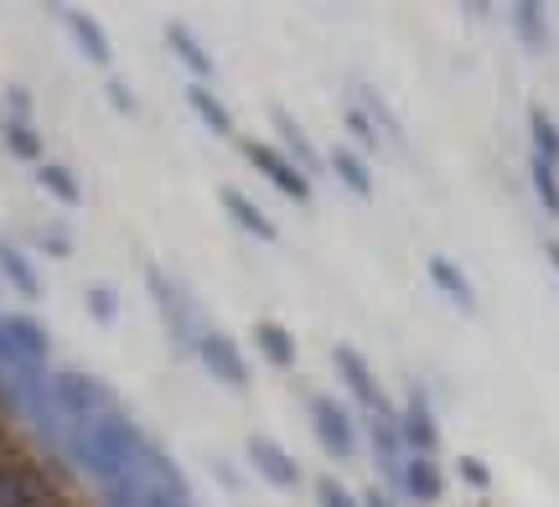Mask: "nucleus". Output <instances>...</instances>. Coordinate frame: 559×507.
<instances>
[{
  "instance_id": "nucleus-1",
  "label": "nucleus",
  "mask_w": 559,
  "mask_h": 507,
  "mask_svg": "<svg viewBox=\"0 0 559 507\" xmlns=\"http://www.w3.org/2000/svg\"><path fill=\"white\" fill-rule=\"evenodd\" d=\"M52 399H58V414H68V425H88V420L115 409V394L99 378H88V373H58L52 378Z\"/></svg>"
},
{
  "instance_id": "nucleus-2",
  "label": "nucleus",
  "mask_w": 559,
  "mask_h": 507,
  "mask_svg": "<svg viewBox=\"0 0 559 507\" xmlns=\"http://www.w3.org/2000/svg\"><path fill=\"white\" fill-rule=\"evenodd\" d=\"M306 414H311V430H317V440L337 461H347L353 450H358V430H353V414L337 405V399H326V394H311L306 399Z\"/></svg>"
},
{
  "instance_id": "nucleus-3",
  "label": "nucleus",
  "mask_w": 559,
  "mask_h": 507,
  "mask_svg": "<svg viewBox=\"0 0 559 507\" xmlns=\"http://www.w3.org/2000/svg\"><path fill=\"white\" fill-rule=\"evenodd\" d=\"M243 156L260 166L264 177H270V182L290 197V203H311V177H306V171H300L285 150H275V145H264V141H243Z\"/></svg>"
},
{
  "instance_id": "nucleus-4",
  "label": "nucleus",
  "mask_w": 559,
  "mask_h": 507,
  "mask_svg": "<svg viewBox=\"0 0 559 507\" xmlns=\"http://www.w3.org/2000/svg\"><path fill=\"white\" fill-rule=\"evenodd\" d=\"M145 285H151V295H156L160 311H166V326L177 331V342L198 347V331H192V316H198V305L187 301V290H181L171 275H160V269H151V275H145Z\"/></svg>"
},
{
  "instance_id": "nucleus-5",
  "label": "nucleus",
  "mask_w": 559,
  "mask_h": 507,
  "mask_svg": "<svg viewBox=\"0 0 559 507\" xmlns=\"http://www.w3.org/2000/svg\"><path fill=\"white\" fill-rule=\"evenodd\" d=\"M332 363H337L342 384L353 388V399H362V405L373 409V414H389V399H383L379 378H373V367H368V358H362L358 347H347V342H342L337 352H332Z\"/></svg>"
},
{
  "instance_id": "nucleus-6",
  "label": "nucleus",
  "mask_w": 559,
  "mask_h": 507,
  "mask_svg": "<svg viewBox=\"0 0 559 507\" xmlns=\"http://www.w3.org/2000/svg\"><path fill=\"white\" fill-rule=\"evenodd\" d=\"M202 358V367L218 378V384H228V388H243L249 384V367H243V358H239V347L228 342L223 331H202L198 337V347H192Z\"/></svg>"
},
{
  "instance_id": "nucleus-7",
  "label": "nucleus",
  "mask_w": 559,
  "mask_h": 507,
  "mask_svg": "<svg viewBox=\"0 0 559 507\" xmlns=\"http://www.w3.org/2000/svg\"><path fill=\"white\" fill-rule=\"evenodd\" d=\"M373 461H379L383 482L394 492H404V435H400V414H373Z\"/></svg>"
},
{
  "instance_id": "nucleus-8",
  "label": "nucleus",
  "mask_w": 559,
  "mask_h": 507,
  "mask_svg": "<svg viewBox=\"0 0 559 507\" xmlns=\"http://www.w3.org/2000/svg\"><path fill=\"white\" fill-rule=\"evenodd\" d=\"M400 435L415 456H430L440 446V425H436V414H430V405H425V394H409V405L400 414Z\"/></svg>"
},
{
  "instance_id": "nucleus-9",
  "label": "nucleus",
  "mask_w": 559,
  "mask_h": 507,
  "mask_svg": "<svg viewBox=\"0 0 559 507\" xmlns=\"http://www.w3.org/2000/svg\"><path fill=\"white\" fill-rule=\"evenodd\" d=\"M249 461H254V471H260L270 487H296V482H300L296 456H285V450H280L275 440H264V435H254V440H249Z\"/></svg>"
},
{
  "instance_id": "nucleus-10",
  "label": "nucleus",
  "mask_w": 559,
  "mask_h": 507,
  "mask_svg": "<svg viewBox=\"0 0 559 507\" xmlns=\"http://www.w3.org/2000/svg\"><path fill=\"white\" fill-rule=\"evenodd\" d=\"M430 280H436V290L456 305V311H466V316L477 311V290H472V280H466V269H461L456 259L436 254V259H430Z\"/></svg>"
},
{
  "instance_id": "nucleus-11",
  "label": "nucleus",
  "mask_w": 559,
  "mask_h": 507,
  "mask_svg": "<svg viewBox=\"0 0 559 507\" xmlns=\"http://www.w3.org/2000/svg\"><path fill=\"white\" fill-rule=\"evenodd\" d=\"M218 203H223V213H228V218H234V224L243 228V233H254V239H264V244L275 239V224H270L260 207L243 197L239 186H218Z\"/></svg>"
},
{
  "instance_id": "nucleus-12",
  "label": "nucleus",
  "mask_w": 559,
  "mask_h": 507,
  "mask_svg": "<svg viewBox=\"0 0 559 507\" xmlns=\"http://www.w3.org/2000/svg\"><path fill=\"white\" fill-rule=\"evenodd\" d=\"M445 482H440V467L430 456H409L404 461V497H415V503H436Z\"/></svg>"
},
{
  "instance_id": "nucleus-13",
  "label": "nucleus",
  "mask_w": 559,
  "mask_h": 507,
  "mask_svg": "<svg viewBox=\"0 0 559 507\" xmlns=\"http://www.w3.org/2000/svg\"><path fill=\"white\" fill-rule=\"evenodd\" d=\"M0 331H5V342L16 347L21 358H32V363H47V331H41L32 316H5V322H0Z\"/></svg>"
},
{
  "instance_id": "nucleus-14",
  "label": "nucleus",
  "mask_w": 559,
  "mask_h": 507,
  "mask_svg": "<svg viewBox=\"0 0 559 507\" xmlns=\"http://www.w3.org/2000/svg\"><path fill=\"white\" fill-rule=\"evenodd\" d=\"M513 32H519V41L528 52H544V47H549V16H544V5L519 0V5H513Z\"/></svg>"
},
{
  "instance_id": "nucleus-15",
  "label": "nucleus",
  "mask_w": 559,
  "mask_h": 507,
  "mask_svg": "<svg viewBox=\"0 0 559 507\" xmlns=\"http://www.w3.org/2000/svg\"><path fill=\"white\" fill-rule=\"evenodd\" d=\"M166 47H171V52H177V58L187 62L198 79H213V73H218V68H213V58H207V47H202V41L192 37L187 26H177V21L166 26Z\"/></svg>"
},
{
  "instance_id": "nucleus-16",
  "label": "nucleus",
  "mask_w": 559,
  "mask_h": 507,
  "mask_svg": "<svg viewBox=\"0 0 559 507\" xmlns=\"http://www.w3.org/2000/svg\"><path fill=\"white\" fill-rule=\"evenodd\" d=\"M254 347H260L275 367H296V337H290L280 322H260V326H254Z\"/></svg>"
},
{
  "instance_id": "nucleus-17",
  "label": "nucleus",
  "mask_w": 559,
  "mask_h": 507,
  "mask_svg": "<svg viewBox=\"0 0 559 507\" xmlns=\"http://www.w3.org/2000/svg\"><path fill=\"white\" fill-rule=\"evenodd\" d=\"M62 21H68V32H73V41L83 47V58L88 62H109V41H104V32L94 26V16H83V11H62Z\"/></svg>"
},
{
  "instance_id": "nucleus-18",
  "label": "nucleus",
  "mask_w": 559,
  "mask_h": 507,
  "mask_svg": "<svg viewBox=\"0 0 559 507\" xmlns=\"http://www.w3.org/2000/svg\"><path fill=\"white\" fill-rule=\"evenodd\" d=\"M528 141H534V156L559 171V124L544 109H528Z\"/></svg>"
},
{
  "instance_id": "nucleus-19",
  "label": "nucleus",
  "mask_w": 559,
  "mask_h": 507,
  "mask_svg": "<svg viewBox=\"0 0 559 507\" xmlns=\"http://www.w3.org/2000/svg\"><path fill=\"white\" fill-rule=\"evenodd\" d=\"M275 130H280V141H285V156L306 171V166H317V150H311V141H306V130H300L285 109H275Z\"/></svg>"
},
{
  "instance_id": "nucleus-20",
  "label": "nucleus",
  "mask_w": 559,
  "mask_h": 507,
  "mask_svg": "<svg viewBox=\"0 0 559 507\" xmlns=\"http://www.w3.org/2000/svg\"><path fill=\"white\" fill-rule=\"evenodd\" d=\"M187 104L198 109V120L207 124L213 135H234V120H228V109H223V104L213 99L207 88H198V83H192V88H187Z\"/></svg>"
},
{
  "instance_id": "nucleus-21",
  "label": "nucleus",
  "mask_w": 559,
  "mask_h": 507,
  "mask_svg": "<svg viewBox=\"0 0 559 507\" xmlns=\"http://www.w3.org/2000/svg\"><path fill=\"white\" fill-rule=\"evenodd\" d=\"M332 171H337L342 182H347V192H358V197H368L373 192V177H368V166L358 161V150H332Z\"/></svg>"
},
{
  "instance_id": "nucleus-22",
  "label": "nucleus",
  "mask_w": 559,
  "mask_h": 507,
  "mask_svg": "<svg viewBox=\"0 0 559 507\" xmlns=\"http://www.w3.org/2000/svg\"><path fill=\"white\" fill-rule=\"evenodd\" d=\"M0 269H5V280L16 285L21 295H32V301L41 295V280L32 275V264H26V259L16 254V244H0Z\"/></svg>"
},
{
  "instance_id": "nucleus-23",
  "label": "nucleus",
  "mask_w": 559,
  "mask_h": 507,
  "mask_svg": "<svg viewBox=\"0 0 559 507\" xmlns=\"http://www.w3.org/2000/svg\"><path fill=\"white\" fill-rule=\"evenodd\" d=\"M528 177H534V192H539V203L549 218H559V171L539 156H528Z\"/></svg>"
},
{
  "instance_id": "nucleus-24",
  "label": "nucleus",
  "mask_w": 559,
  "mask_h": 507,
  "mask_svg": "<svg viewBox=\"0 0 559 507\" xmlns=\"http://www.w3.org/2000/svg\"><path fill=\"white\" fill-rule=\"evenodd\" d=\"M32 497H37V492H32V482H21L16 471L0 461V507H32Z\"/></svg>"
},
{
  "instance_id": "nucleus-25",
  "label": "nucleus",
  "mask_w": 559,
  "mask_h": 507,
  "mask_svg": "<svg viewBox=\"0 0 559 507\" xmlns=\"http://www.w3.org/2000/svg\"><path fill=\"white\" fill-rule=\"evenodd\" d=\"M41 186L62 197V203H79V182H73V171L68 166H41Z\"/></svg>"
},
{
  "instance_id": "nucleus-26",
  "label": "nucleus",
  "mask_w": 559,
  "mask_h": 507,
  "mask_svg": "<svg viewBox=\"0 0 559 507\" xmlns=\"http://www.w3.org/2000/svg\"><path fill=\"white\" fill-rule=\"evenodd\" d=\"M358 94H362V114H368V120L379 124L383 135H394V141H400V124H394V114L383 109V99H379V94H373V88H358Z\"/></svg>"
},
{
  "instance_id": "nucleus-27",
  "label": "nucleus",
  "mask_w": 559,
  "mask_h": 507,
  "mask_svg": "<svg viewBox=\"0 0 559 507\" xmlns=\"http://www.w3.org/2000/svg\"><path fill=\"white\" fill-rule=\"evenodd\" d=\"M5 141H11V150H16L21 161H37L41 156V141H37V130H32V124H11V130H5Z\"/></svg>"
},
{
  "instance_id": "nucleus-28",
  "label": "nucleus",
  "mask_w": 559,
  "mask_h": 507,
  "mask_svg": "<svg viewBox=\"0 0 559 507\" xmlns=\"http://www.w3.org/2000/svg\"><path fill=\"white\" fill-rule=\"evenodd\" d=\"M317 503H321V507H362L353 492L342 487L337 476H321V482H317Z\"/></svg>"
},
{
  "instance_id": "nucleus-29",
  "label": "nucleus",
  "mask_w": 559,
  "mask_h": 507,
  "mask_svg": "<svg viewBox=\"0 0 559 507\" xmlns=\"http://www.w3.org/2000/svg\"><path fill=\"white\" fill-rule=\"evenodd\" d=\"M347 130H353V135L362 141V150H379V124L368 120L362 109H347Z\"/></svg>"
},
{
  "instance_id": "nucleus-30",
  "label": "nucleus",
  "mask_w": 559,
  "mask_h": 507,
  "mask_svg": "<svg viewBox=\"0 0 559 507\" xmlns=\"http://www.w3.org/2000/svg\"><path fill=\"white\" fill-rule=\"evenodd\" d=\"M88 311H94V322H99V326H109V322H115V290L94 285V290H88Z\"/></svg>"
},
{
  "instance_id": "nucleus-31",
  "label": "nucleus",
  "mask_w": 559,
  "mask_h": 507,
  "mask_svg": "<svg viewBox=\"0 0 559 507\" xmlns=\"http://www.w3.org/2000/svg\"><path fill=\"white\" fill-rule=\"evenodd\" d=\"M456 471H461V476H466V487H477V492H487V487H492V471L481 467L477 456H461V461H456Z\"/></svg>"
},
{
  "instance_id": "nucleus-32",
  "label": "nucleus",
  "mask_w": 559,
  "mask_h": 507,
  "mask_svg": "<svg viewBox=\"0 0 559 507\" xmlns=\"http://www.w3.org/2000/svg\"><path fill=\"white\" fill-rule=\"evenodd\" d=\"M41 249H47V254H58V259H62V254H68L73 244H68V239H62V228L52 224V228H41Z\"/></svg>"
},
{
  "instance_id": "nucleus-33",
  "label": "nucleus",
  "mask_w": 559,
  "mask_h": 507,
  "mask_svg": "<svg viewBox=\"0 0 559 507\" xmlns=\"http://www.w3.org/2000/svg\"><path fill=\"white\" fill-rule=\"evenodd\" d=\"M109 99L120 104V114H135V94H130L120 79H109Z\"/></svg>"
},
{
  "instance_id": "nucleus-34",
  "label": "nucleus",
  "mask_w": 559,
  "mask_h": 507,
  "mask_svg": "<svg viewBox=\"0 0 559 507\" xmlns=\"http://www.w3.org/2000/svg\"><path fill=\"white\" fill-rule=\"evenodd\" d=\"M26 88H11V109H16V124H26Z\"/></svg>"
},
{
  "instance_id": "nucleus-35",
  "label": "nucleus",
  "mask_w": 559,
  "mask_h": 507,
  "mask_svg": "<svg viewBox=\"0 0 559 507\" xmlns=\"http://www.w3.org/2000/svg\"><path fill=\"white\" fill-rule=\"evenodd\" d=\"M362 507H394V503H389V492H379V487H373V492H368V497H362Z\"/></svg>"
},
{
  "instance_id": "nucleus-36",
  "label": "nucleus",
  "mask_w": 559,
  "mask_h": 507,
  "mask_svg": "<svg viewBox=\"0 0 559 507\" xmlns=\"http://www.w3.org/2000/svg\"><path fill=\"white\" fill-rule=\"evenodd\" d=\"M549 264L559 269V239H549Z\"/></svg>"
}]
</instances>
